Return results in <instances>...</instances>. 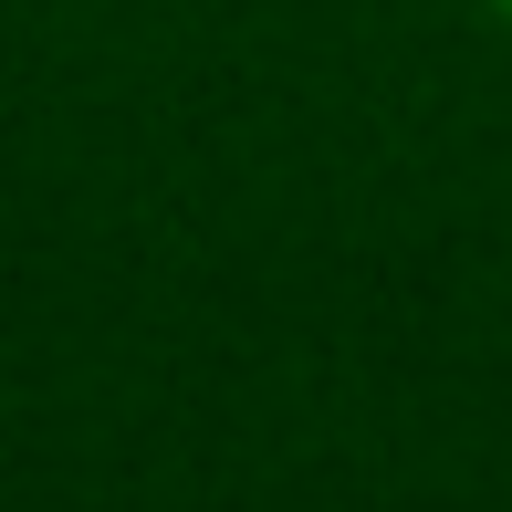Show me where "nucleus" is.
<instances>
[{
    "label": "nucleus",
    "mask_w": 512,
    "mask_h": 512,
    "mask_svg": "<svg viewBox=\"0 0 512 512\" xmlns=\"http://www.w3.org/2000/svg\"><path fill=\"white\" fill-rule=\"evenodd\" d=\"M481 11H492V21H512V0H481Z\"/></svg>",
    "instance_id": "obj_1"
}]
</instances>
